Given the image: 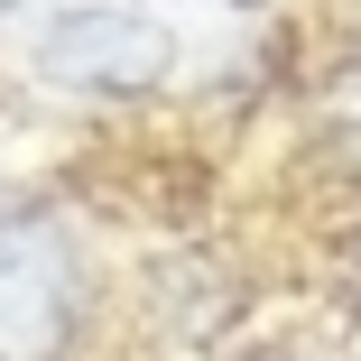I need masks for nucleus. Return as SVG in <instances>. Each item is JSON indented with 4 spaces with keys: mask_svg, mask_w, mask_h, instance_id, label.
Returning <instances> with one entry per match:
<instances>
[{
    "mask_svg": "<svg viewBox=\"0 0 361 361\" xmlns=\"http://www.w3.org/2000/svg\"><path fill=\"white\" fill-rule=\"evenodd\" d=\"M28 65L56 93H149L176 75V28L158 10H130V0H75L37 28Z\"/></svg>",
    "mask_w": 361,
    "mask_h": 361,
    "instance_id": "2",
    "label": "nucleus"
},
{
    "mask_svg": "<svg viewBox=\"0 0 361 361\" xmlns=\"http://www.w3.org/2000/svg\"><path fill=\"white\" fill-rule=\"evenodd\" d=\"M0 10H10V0H0Z\"/></svg>",
    "mask_w": 361,
    "mask_h": 361,
    "instance_id": "4",
    "label": "nucleus"
},
{
    "mask_svg": "<svg viewBox=\"0 0 361 361\" xmlns=\"http://www.w3.org/2000/svg\"><path fill=\"white\" fill-rule=\"evenodd\" d=\"M334 139H343V149H352V167H361V111H352V121H343Z\"/></svg>",
    "mask_w": 361,
    "mask_h": 361,
    "instance_id": "3",
    "label": "nucleus"
},
{
    "mask_svg": "<svg viewBox=\"0 0 361 361\" xmlns=\"http://www.w3.org/2000/svg\"><path fill=\"white\" fill-rule=\"evenodd\" d=\"M93 315V259L65 213L0 223V361H75Z\"/></svg>",
    "mask_w": 361,
    "mask_h": 361,
    "instance_id": "1",
    "label": "nucleus"
}]
</instances>
